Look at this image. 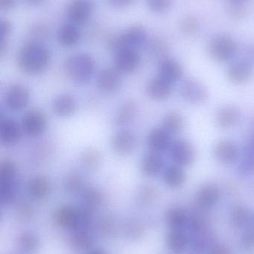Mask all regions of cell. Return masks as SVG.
<instances>
[{"label": "cell", "instance_id": "cell-1", "mask_svg": "<svg viewBox=\"0 0 254 254\" xmlns=\"http://www.w3.org/2000/svg\"><path fill=\"white\" fill-rule=\"evenodd\" d=\"M50 62V52L43 43L36 40L27 42L19 49L17 64L19 69L29 75L43 72Z\"/></svg>", "mask_w": 254, "mask_h": 254}, {"label": "cell", "instance_id": "cell-2", "mask_svg": "<svg viewBox=\"0 0 254 254\" xmlns=\"http://www.w3.org/2000/svg\"><path fill=\"white\" fill-rule=\"evenodd\" d=\"M149 41V33L144 25L134 24L118 34L112 36L107 42V47L111 52L124 49H138Z\"/></svg>", "mask_w": 254, "mask_h": 254}, {"label": "cell", "instance_id": "cell-3", "mask_svg": "<svg viewBox=\"0 0 254 254\" xmlns=\"http://www.w3.org/2000/svg\"><path fill=\"white\" fill-rule=\"evenodd\" d=\"M64 69L70 80L79 84H85L93 77L95 61L89 54H74L65 61Z\"/></svg>", "mask_w": 254, "mask_h": 254}, {"label": "cell", "instance_id": "cell-4", "mask_svg": "<svg viewBox=\"0 0 254 254\" xmlns=\"http://www.w3.org/2000/svg\"><path fill=\"white\" fill-rule=\"evenodd\" d=\"M237 45L235 40L227 34H218L210 40L208 52L214 61L226 63L234 58L237 53Z\"/></svg>", "mask_w": 254, "mask_h": 254}, {"label": "cell", "instance_id": "cell-5", "mask_svg": "<svg viewBox=\"0 0 254 254\" xmlns=\"http://www.w3.org/2000/svg\"><path fill=\"white\" fill-rule=\"evenodd\" d=\"M29 101V90L22 83H13L6 90L4 102L12 111H22L28 107Z\"/></svg>", "mask_w": 254, "mask_h": 254}, {"label": "cell", "instance_id": "cell-6", "mask_svg": "<svg viewBox=\"0 0 254 254\" xmlns=\"http://www.w3.org/2000/svg\"><path fill=\"white\" fill-rule=\"evenodd\" d=\"M48 119L43 112L33 110L24 115L21 121L22 131L27 135L37 137L46 131Z\"/></svg>", "mask_w": 254, "mask_h": 254}, {"label": "cell", "instance_id": "cell-7", "mask_svg": "<svg viewBox=\"0 0 254 254\" xmlns=\"http://www.w3.org/2000/svg\"><path fill=\"white\" fill-rule=\"evenodd\" d=\"M180 92L186 102L196 105L205 102L209 97L206 86L194 78L186 79L180 86Z\"/></svg>", "mask_w": 254, "mask_h": 254}, {"label": "cell", "instance_id": "cell-8", "mask_svg": "<svg viewBox=\"0 0 254 254\" xmlns=\"http://www.w3.org/2000/svg\"><path fill=\"white\" fill-rule=\"evenodd\" d=\"M95 4L92 0H71L67 7V16L72 23L87 22L93 14Z\"/></svg>", "mask_w": 254, "mask_h": 254}, {"label": "cell", "instance_id": "cell-9", "mask_svg": "<svg viewBox=\"0 0 254 254\" xmlns=\"http://www.w3.org/2000/svg\"><path fill=\"white\" fill-rule=\"evenodd\" d=\"M170 153L174 164L179 167H189L195 160V149L192 145L184 139L173 141L170 146Z\"/></svg>", "mask_w": 254, "mask_h": 254}, {"label": "cell", "instance_id": "cell-10", "mask_svg": "<svg viewBox=\"0 0 254 254\" xmlns=\"http://www.w3.org/2000/svg\"><path fill=\"white\" fill-rule=\"evenodd\" d=\"M58 225L67 230L79 231L82 225L81 208L71 205H64L57 210L55 215Z\"/></svg>", "mask_w": 254, "mask_h": 254}, {"label": "cell", "instance_id": "cell-11", "mask_svg": "<svg viewBox=\"0 0 254 254\" xmlns=\"http://www.w3.org/2000/svg\"><path fill=\"white\" fill-rule=\"evenodd\" d=\"M140 64L141 56L136 49H121L115 53V68L120 73L134 72Z\"/></svg>", "mask_w": 254, "mask_h": 254}, {"label": "cell", "instance_id": "cell-12", "mask_svg": "<svg viewBox=\"0 0 254 254\" xmlns=\"http://www.w3.org/2000/svg\"><path fill=\"white\" fill-rule=\"evenodd\" d=\"M137 137L129 130H122L116 133L111 140L112 149L119 156L131 155L137 147Z\"/></svg>", "mask_w": 254, "mask_h": 254}, {"label": "cell", "instance_id": "cell-13", "mask_svg": "<svg viewBox=\"0 0 254 254\" xmlns=\"http://www.w3.org/2000/svg\"><path fill=\"white\" fill-rule=\"evenodd\" d=\"M96 84L99 90L104 93H116L122 86L120 72L116 68H104L98 74Z\"/></svg>", "mask_w": 254, "mask_h": 254}, {"label": "cell", "instance_id": "cell-14", "mask_svg": "<svg viewBox=\"0 0 254 254\" xmlns=\"http://www.w3.org/2000/svg\"><path fill=\"white\" fill-rule=\"evenodd\" d=\"M216 159L225 165L234 164L240 157V149L235 142L229 139H222L214 146Z\"/></svg>", "mask_w": 254, "mask_h": 254}, {"label": "cell", "instance_id": "cell-15", "mask_svg": "<svg viewBox=\"0 0 254 254\" xmlns=\"http://www.w3.org/2000/svg\"><path fill=\"white\" fill-rule=\"evenodd\" d=\"M52 110L58 117L67 119L76 114L78 110L77 101L68 94L58 95L52 102Z\"/></svg>", "mask_w": 254, "mask_h": 254}, {"label": "cell", "instance_id": "cell-16", "mask_svg": "<svg viewBox=\"0 0 254 254\" xmlns=\"http://www.w3.org/2000/svg\"><path fill=\"white\" fill-rule=\"evenodd\" d=\"M27 190L31 198L41 201L49 196L52 190V184L46 176H33L28 181Z\"/></svg>", "mask_w": 254, "mask_h": 254}, {"label": "cell", "instance_id": "cell-17", "mask_svg": "<svg viewBox=\"0 0 254 254\" xmlns=\"http://www.w3.org/2000/svg\"><path fill=\"white\" fill-rule=\"evenodd\" d=\"M57 38L61 46L65 48H73L80 43L82 33L77 25L67 22L63 24L57 31Z\"/></svg>", "mask_w": 254, "mask_h": 254}, {"label": "cell", "instance_id": "cell-18", "mask_svg": "<svg viewBox=\"0 0 254 254\" xmlns=\"http://www.w3.org/2000/svg\"><path fill=\"white\" fill-rule=\"evenodd\" d=\"M158 74H159L158 77L172 84L181 78L183 70L181 65L175 60L165 58L160 63L158 66Z\"/></svg>", "mask_w": 254, "mask_h": 254}, {"label": "cell", "instance_id": "cell-19", "mask_svg": "<svg viewBox=\"0 0 254 254\" xmlns=\"http://www.w3.org/2000/svg\"><path fill=\"white\" fill-rule=\"evenodd\" d=\"M221 196L219 187L214 184L203 185L197 192V204L201 208L209 209L216 205Z\"/></svg>", "mask_w": 254, "mask_h": 254}, {"label": "cell", "instance_id": "cell-20", "mask_svg": "<svg viewBox=\"0 0 254 254\" xmlns=\"http://www.w3.org/2000/svg\"><path fill=\"white\" fill-rule=\"evenodd\" d=\"M146 93L155 101H162L168 99L172 92L171 83L158 77L149 80L146 85Z\"/></svg>", "mask_w": 254, "mask_h": 254}, {"label": "cell", "instance_id": "cell-21", "mask_svg": "<svg viewBox=\"0 0 254 254\" xmlns=\"http://www.w3.org/2000/svg\"><path fill=\"white\" fill-rule=\"evenodd\" d=\"M22 127L14 120L1 118L0 125V137L1 143L5 145L15 144L22 136Z\"/></svg>", "mask_w": 254, "mask_h": 254}, {"label": "cell", "instance_id": "cell-22", "mask_svg": "<svg viewBox=\"0 0 254 254\" xmlns=\"http://www.w3.org/2000/svg\"><path fill=\"white\" fill-rule=\"evenodd\" d=\"M171 134L164 128H155L149 133L147 144L152 152H164L171 146Z\"/></svg>", "mask_w": 254, "mask_h": 254}, {"label": "cell", "instance_id": "cell-23", "mask_svg": "<svg viewBox=\"0 0 254 254\" xmlns=\"http://www.w3.org/2000/svg\"><path fill=\"white\" fill-rule=\"evenodd\" d=\"M164 160L159 152H152L146 154L142 158L140 168L145 176L153 178L160 174L164 169Z\"/></svg>", "mask_w": 254, "mask_h": 254}, {"label": "cell", "instance_id": "cell-24", "mask_svg": "<svg viewBox=\"0 0 254 254\" xmlns=\"http://www.w3.org/2000/svg\"><path fill=\"white\" fill-rule=\"evenodd\" d=\"M241 118V111L234 105H225L218 110L216 119L221 128H228L235 126Z\"/></svg>", "mask_w": 254, "mask_h": 254}, {"label": "cell", "instance_id": "cell-25", "mask_svg": "<svg viewBox=\"0 0 254 254\" xmlns=\"http://www.w3.org/2000/svg\"><path fill=\"white\" fill-rule=\"evenodd\" d=\"M137 102L134 100L128 99L119 107L115 114L113 124L116 127H124L131 123L137 113Z\"/></svg>", "mask_w": 254, "mask_h": 254}, {"label": "cell", "instance_id": "cell-26", "mask_svg": "<svg viewBox=\"0 0 254 254\" xmlns=\"http://www.w3.org/2000/svg\"><path fill=\"white\" fill-rule=\"evenodd\" d=\"M252 75V65L244 61L235 63L228 68V79L236 84L246 83L250 80Z\"/></svg>", "mask_w": 254, "mask_h": 254}, {"label": "cell", "instance_id": "cell-27", "mask_svg": "<svg viewBox=\"0 0 254 254\" xmlns=\"http://www.w3.org/2000/svg\"><path fill=\"white\" fill-rule=\"evenodd\" d=\"M63 187L67 193L78 195L83 192L85 187V179L82 173L77 170L69 172L63 181Z\"/></svg>", "mask_w": 254, "mask_h": 254}, {"label": "cell", "instance_id": "cell-28", "mask_svg": "<svg viewBox=\"0 0 254 254\" xmlns=\"http://www.w3.org/2000/svg\"><path fill=\"white\" fill-rule=\"evenodd\" d=\"M17 246L22 253L34 254L40 248V238L34 233L25 231L22 233L17 239Z\"/></svg>", "mask_w": 254, "mask_h": 254}, {"label": "cell", "instance_id": "cell-29", "mask_svg": "<svg viewBox=\"0 0 254 254\" xmlns=\"http://www.w3.org/2000/svg\"><path fill=\"white\" fill-rule=\"evenodd\" d=\"M186 173L183 167L174 164L169 166L164 170V181L171 188H180L186 182Z\"/></svg>", "mask_w": 254, "mask_h": 254}, {"label": "cell", "instance_id": "cell-30", "mask_svg": "<svg viewBox=\"0 0 254 254\" xmlns=\"http://www.w3.org/2000/svg\"><path fill=\"white\" fill-rule=\"evenodd\" d=\"M83 207L93 211L99 207L104 201V195L103 192L95 187L85 188L82 192Z\"/></svg>", "mask_w": 254, "mask_h": 254}, {"label": "cell", "instance_id": "cell-31", "mask_svg": "<svg viewBox=\"0 0 254 254\" xmlns=\"http://www.w3.org/2000/svg\"><path fill=\"white\" fill-rule=\"evenodd\" d=\"M70 246L78 252H85L92 249L94 239L86 231H76L69 239Z\"/></svg>", "mask_w": 254, "mask_h": 254}, {"label": "cell", "instance_id": "cell-32", "mask_svg": "<svg viewBox=\"0 0 254 254\" xmlns=\"http://www.w3.org/2000/svg\"><path fill=\"white\" fill-rule=\"evenodd\" d=\"M186 235L180 230H171L167 237V246L169 250L173 254H178L183 252L187 246Z\"/></svg>", "mask_w": 254, "mask_h": 254}, {"label": "cell", "instance_id": "cell-33", "mask_svg": "<svg viewBox=\"0 0 254 254\" xmlns=\"http://www.w3.org/2000/svg\"><path fill=\"white\" fill-rule=\"evenodd\" d=\"M167 225L171 230H180L187 222V216L182 209L171 207L167 210L165 214Z\"/></svg>", "mask_w": 254, "mask_h": 254}, {"label": "cell", "instance_id": "cell-34", "mask_svg": "<svg viewBox=\"0 0 254 254\" xmlns=\"http://www.w3.org/2000/svg\"><path fill=\"white\" fill-rule=\"evenodd\" d=\"M101 155L95 148L90 147L85 149L81 157V162L85 170L95 171L101 165Z\"/></svg>", "mask_w": 254, "mask_h": 254}, {"label": "cell", "instance_id": "cell-35", "mask_svg": "<svg viewBox=\"0 0 254 254\" xmlns=\"http://www.w3.org/2000/svg\"><path fill=\"white\" fill-rule=\"evenodd\" d=\"M184 126L183 116L175 112L166 115L163 120V128L170 134L180 132Z\"/></svg>", "mask_w": 254, "mask_h": 254}, {"label": "cell", "instance_id": "cell-36", "mask_svg": "<svg viewBox=\"0 0 254 254\" xmlns=\"http://www.w3.org/2000/svg\"><path fill=\"white\" fill-rule=\"evenodd\" d=\"M158 196V191L155 186L149 184L143 185L137 192V201L142 205L152 204Z\"/></svg>", "mask_w": 254, "mask_h": 254}, {"label": "cell", "instance_id": "cell-37", "mask_svg": "<svg viewBox=\"0 0 254 254\" xmlns=\"http://www.w3.org/2000/svg\"><path fill=\"white\" fill-rule=\"evenodd\" d=\"M16 194V180L0 181V200L7 204L13 201Z\"/></svg>", "mask_w": 254, "mask_h": 254}, {"label": "cell", "instance_id": "cell-38", "mask_svg": "<svg viewBox=\"0 0 254 254\" xmlns=\"http://www.w3.org/2000/svg\"><path fill=\"white\" fill-rule=\"evenodd\" d=\"M149 51L151 55L155 58H162L167 55L168 52V44L167 41L161 37H155L148 41Z\"/></svg>", "mask_w": 254, "mask_h": 254}, {"label": "cell", "instance_id": "cell-39", "mask_svg": "<svg viewBox=\"0 0 254 254\" xmlns=\"http://www.w3.org/2000/svg\"><path fill=\"white\" fill-rule=\"evenodd\" d=\"M144 226L138 220H131L124 225V234L127 238L131 240H137L141 238L144 234Z\"/></svg>", "mask_w": 254, "mask_h": 254}, {"label": "cell", "instance_id": "cell-40", "mask_svg": "<svg viewBox=\"0 0 254 254\" xmlns=\"http://www.w3.org/2000/svg\"><path fill=\"white\" fill-rule=\"evenodd\" d=\"M180 31L185 35H193L200 29V22L192 15L185 16L180 21Z\"/></svg>", "mask_w": 254, "mask_h": 254}, {"label": "cell", "instance_id": "cell-41", "mask_svg": "<svg viewBox=\"0 0 254 254\" xmlns=\"http://www.w3.org/2000/svg\"><path fill=\"white\" fill-rule=\"evenodd\" d=\"M249 211L243 206L234 207L231 213V221L233 225L237 228H243L249 221Z\"/></svg>", "mask_w": 254, "mask_h": 254}, {"label": "cell", "instance_id": "cell-42", "mask_svg": "<svg viewBox=\"0 0 254 254\" xmlns=\"http://www.w3.org/2000/svg\"><path fill=\"white\" fill-rule=\"evenodd\" d=\"M16 170L14 164L5 158L0 164V181L16 180Z\"/></svg>", "mask_w": 254, "mask_h": 254}, {"label": "cell", "instance_id": "cell-43", "mask_svg": "<svg viewBox=\"0 0 254 254\" xmlns=\"http://www.w3.org/2000/svg\"><path fill=\"white\" fill-rule=\"evenodd\" d=\"M116 229V221L110 215H104L98 222V231L101 236L110 237Z\"/></svg>", "mask_w": 254, "mask_h": 254}, {"label": "cell", "instance_id": "cell-44", "mask_svg": "<svg viewBox=\"0 0 254 254\" xmlns=\"http://www.w3.org/2000/svg\"><path fill=\"white\" fill-rule=\"evenodd\" d=\"M30 34L34 37L36 41H41L49 34V28L43 22H36L30 28Z\"/></svg>", "mask_w": 254, "mask_h": 254}, {"label": "cell", "instance_id": "cell-45", "mask_svg": "<svg viewBox=\"0 0 254 254\" xmlns=\"http://www.w3.org/2000/svg\"><path fill=\"white\" fill-rule=\"evenodd\" d=\"M148 7L155 13H164L168 11L172 5V0H146Z\"/></svg>", "mask_w": 254, "mask_h": 254}, {"label": "cell", "instance_id": "cell-46", "mask_svg": "<svg viewBox=\"0 0 254 254\" xmlns=\"http://www.w3.org/2000/svg\"><path fill=\"white\" fill-rule=\"evenodd\" d=\"M34 214V207L26 201H22L16 207V215L22 221H28Z\"/></svg>", "mask_w": 254, "mask_h": 254}, {"label": "cell", "instance_id": "cell-47", "mask_svg": "<svg viewBox=\"0 0 254 254\" xmlns=\"http://www.w3.org/2000/svg\"><path fill=\"white\" fill-rule=\"evenodd\" d=\"M13 24L7 19H1L0 21V36L1 40H7L9 36L13 31Z\"/></svg>", "mask_w": 254, "mask_h": 254}, {"label": "cell", "instance_id": "cell-48", "mask_svg": "<svg viewBox=\"0 0 254 254\" xmlns=\"http://www.w3.org/2000/svg\"><path fill=\"white\" fill-rule=\"evenodd\" d=\"M232 6L230 8V14L234 19H241L246 16V10L243 2H231Z\"/></svg>", "mask_w": 254, "mask_h": 254}, {"label": "cell", "instance_id": "cell-49", "mask_svg": "<svg viewBox=\"0 0 254 254\" xmlns=\"http://www.w3.org/2000/svg\"><path fill=\"white\" fill-rule=\"evenodd\" d=\"M242 243L246 249L254 250V229L245 233L242 237Z\"/></svg>", "mask_w": 254, "mask_h": 254}, {"label": "cell", "instance_id": "cell-50", "mask_svg": "<svg viewBox=\"0 0 254 254\" xmlns=\"http://www.w3.org/2000/svg\"><path fill=\"white\" fill-rule=\"evenodd\" d=\"M107 4L116 9H124L134 4L135 0H106Z\"/></svg>", "mask_w": 254, "mask_h": 254}, {"label": "cell", "instance_id": "cell-51", "mask_svg": "<svg viewBox=\"0 0 254 254\" xmlns=\"http://www.w3.org/2000/svg\"><path fill=\"white\" fill-rule=\"evenodd\" d=\"M208 254H231V249L225 243H218L210 249Z\"/></svg>", "mask_w": 254, "mask_h": 254}, {"label": "cell", "instance_id": "cell-52", "mask_svg": "<svg viewBox=\"0 0 254 254\" xmlns=\"http://www.w3.org/2000/svg\"><path fill=\"white\" fill-rule=\"evenodd\" d=\"M17 0H0V9L2 11H10L16 5Z\"/></svg>", "mask_w": 254, "mask_h": 254}, {"label": "cell", "instance_id": "cell-53", "mask_svg": "<svg viewBox=\"0 0 254 254\" xmlns=\"http://www.w3.org/2000/svg\"><path fill=\"white\" fill-rule=\"evenodd\" d=\"M25 1L29 5L37 7V6H41L46 4L48 0H25Z\"/></svg>", "mask_w": 254, "mask_h": 254}, {"label": "cell", "instance_id": "cell-54", "mask_svg": "<svg viewBox=\"0 0 254 254\" xmlns=\"http://www.w3.org/2000/svg\"><path fill=\"white\" fill-rule=\"evenodd\" d=\"M9 49V44L7 40H1V56L3 57L7 54Z\"/></svg>", "mask_w": 254, "mask_h": 254}, {"label": "cell", "instance_id": "cell-55", "mask_svg": "<svg viewBox=\"0 0 254 254\" xmlns=\"http://www.w3.org/2000/svg\"><path fill=\"white\" fill-rule=\"evenodd\" d=\"M87 254H107L102 249H95L93 250H90L88 252Z\"/></svg>", "mask_w": 254, "mask_h": 254}, {"label": "cell", "instance_id": "cell-56", "mask_svg": "<svg viewBox=\"0 0 254 254\" xmlns=\"http://www.w3.org/2000/svg\"><path fill=\"white\" fill-rule=\"evenodd\" d=\"M231 2H243V1H246V0H230Z\"/></svg>", "mask_w": 254, "mask_h": 254}, {"label": "cell", "instance_id": "cell-57", "mask_svg": "<svg viewBox=\"0 0 254 254\" xmlns=\"http://www.w3.org/2000/svg\"><path fill=\"white\" fill-rule=\"evenodd\" d=\"M252 222H253V226H254V215L253 216V219H252Z\"/></svg>", "mask_w": 254, "mask_h": 254}]
</instances>
